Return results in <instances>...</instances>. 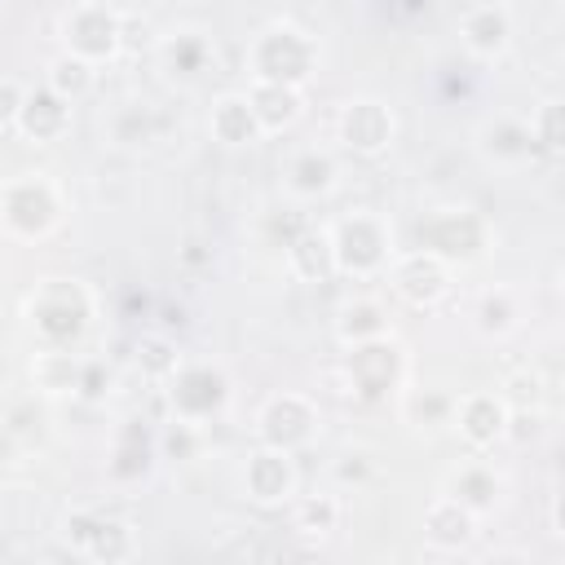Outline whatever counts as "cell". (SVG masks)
Instances as JSON below:
<instances>
[{"label":"cell","instance_id":"cell-1","mask_svg":"<svg viewBox=\"0 0 565 565\" xmlns=\"http://www.w3.org/2000/svg\"><path fill=\"white\" fill-rule=\"evenodd\" d=\"M344 132H349V146H362V150H375L388 141L393 132V119L384 110H375V102H353L349 115H344Z\"/></svg>","mask_w":565,"mask_h":565}]
</instances>
